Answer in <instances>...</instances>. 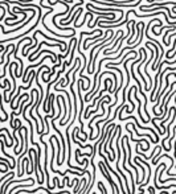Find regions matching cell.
<instances>
[{
  "mask_svg": "<svg viewBox=\"0 0 176 194\" xmlns=\"http://www.w3.org/2000/svg\"><path fill=\"white\" fill-rule=\"evenodd\" d=\"M148 193L150 194H156L155 193V186H148Z\"/></svg>",
  "mask_w": 176,
  "mask_h": 194,
  "instance_id": "cell-1",
  "label": "cell"
},
{
  "mask_svg": "<svg viewBox=\"0 0 176 194\" xmlns=\"http://www.w3.org/2000/svg\"><path fill=\"white\" fill-rule=\"evenodd\" d=\"M139 194H143V193H142V191H140V193H139Z\"/></svg>",
  "mask_w": 176,
  "mask_h": 194,
  "instance_id": "cell-2",
  "label": "cell"
}]
</instances>
